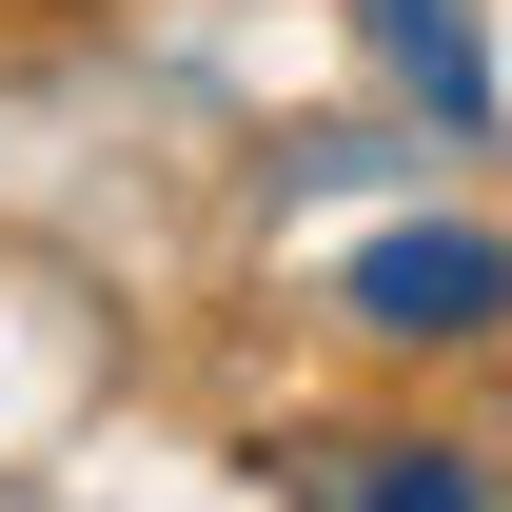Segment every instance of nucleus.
Masks as SVG:
<instances>
[{
	"instance_id": "nucleus-1",
	"label": "nucleus",
	"mask_w": 512,
	"mask_h": 512,
	"mask_svg": "<svg viewBox=\"0 0 512 512\" xmlns=\"http://www.w3.org/2000/svg\"><path fill=\"white\" fill-rule=\"evenodd\" d=\"M355 296H375L394 335H473V316L512 296V256H493V237H394L375 276H355Z\"/></svg>"
},
{
	"instance_id": "nucleus-2",
	"label": "nucleus",
	"mask_w": 512,
	"mask_h": 512,
	"mask_svg": "<svg viewBox=\"0 0 512 512\" xmlns=\"http://www.w3.org/2000/svg\"><path fill=\"white\" fill-rule=\"evenodd\" d=\"M355 512H473V493H453V473H414V453H394V473H375V493H355Z\"/></svg>"
}]
</instances>
